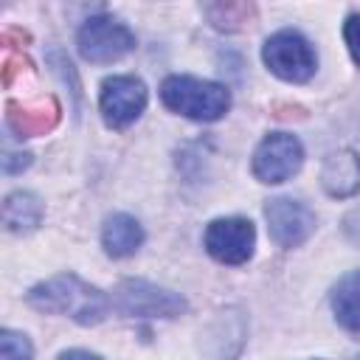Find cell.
Instances as JSON below:
<instances>
[{
    "label": "cell",
    "mask_w": 360,
    "mask_h": 360,
    "mask_svg": "<svg viewBox=\"0 0 360 360\" xmlns=\"http://www.w3.org/2000/svg\"><path fill=\"white\" fill-rule=\"evenodd\" d=\"M28 304L39 312L68 315L82 326H96L110 312V298L98 287L82 281L73 273H62L31 287Z\"/></svg>",
    "instance_id": "1"
},
{
    "label": "cell",
    "mask_w": 360,
    "mask_h": 360,
    "mask_svg": "<svg viewBox=\"0 0 360 360\" xmlns=\"http://www.w3.org/2000/svg\"><path fill=\"white\" fill-rule=\"evenodd\" d=\"M160 101L186 118L194 121H217L228 112L231 107V93L228 87L197 79V76H169L160 84Z\"/></svg>",
    "instance_id": "2"
},
{
    "label": "cell",
    "mask_w": 360,
    "mask_h": 360,
    "mask_svg": "<svg viewBox=\"0 0 360 360\" xmlns=\"http://www.w3.org/2000/svg\"><path fill=\"white\" fill-rule=\"evenodd\" d=\"M112 307L127 318H177L186 312V298L143 278H124L115 287Z\"/></svg>",
    "instance_id": "3"
},
{
    "label": "cell",
    "mask_w": 360,
    "mask_h": 360,
    "mask_svg": "<svg viewBox=\"0 0 360 360\" xmlns=\"http://www.w3.org/2000/svg\"><path fill=\"white\" fill-rule=\"evenodd\" d=\"M76 45H79L82 59L96 62V65H107V62L124 59L135 48V34L118 17L96 14V17L84 20V25L79 28Z\"/></svg>",
    "instance_id": "4"
},
{
    "label": "cell",
    "mask_w": 360,
    "mask_h": 360,
    "mask_svg": "<svg viewBox=\"0 0 360 360\" xmlns=\"http://www.w3.org/2000/svg\"><path fill=\"white\" fill-rule=\"evenodd\" d=\"M262 59L270 68V73H276L284 82H307V79H312V73L318 68V56H315L309 39L292 28L276 31L264 42Z\"/></svg>",
    "instance_id": "5"
},
{
    "label": "cell",
    "mask_w": 360,
    "mask_h": 360,
    "mask_svg": "<svg viewBox=\"0 0 360 360\" xmlns=\"http://www.w3.org/2000/svg\"><path fill=\"white\" fill-rule=\"evenodd\" d=\"M146 107V84L138 76H110L98 93V110L107 127L124 129L141 118Z\"/></svg>",
    "instance_id": "6"
},
{
    "label": "cell",
    "mask_w": 360,
    "mask_h": 360,
    "mask_svg": "<svg viewBox=\"0 0 360 360\" xmlns=\"http://www.w3.org/2000/svg\"><path fill=\"white\" fill-rule=\"evenodd\" d=\"M304 163V146L295 135L270 132L253 152V174L262 183H284Z\"/></svg>",
    "instance_id": "7"
},
{
    "label": "cell",
    "mask_w": 360,
    "mask_h": 360,
    "mask_svg": "<svg viewBox=\"0 0 360 360\" xmlns=\"http://www.w3.org/2000/svg\"><path fill=\"white\" fill-rule=\"evenodd\" d=\"M256 228L245 217H222L205 228V250L222 264H242L253 256Z\"/></svg>",
    "instance_id": "8"
},
{
    "label": "cell",
    "mask_w": 360,
    "mask_h": 360,
    "mask_svg": "<svg viewBox=\"0 0 360 360\" xmlns=\"http://www.w3.org/2000/svg\"><path fill=\"white\" fill-rule=\"evenodd\" d=\"M264 219L270 228V236L281 245V248H298L301 242L309 239V233L315 231V214L292 197H276L267 200L264 205Z\"/></svg>",
    "instance_id": "9"
},
{
    "label": "cell",
    "mask_w": 360,
    "mask_h": 360,
    "mask_svg": "<svg viewBox=\"0 0 360 360\" xmlns=\"http://www.w3.org/2000/svg\"><path fill=\"white\" fill-rule=\"evenodd\" d=\"M321 186L329 197H354L360 191V155L354 149H335L323 158Z\"/></svg>",
    "instance_id": "10"
},
{
    "label": "cell",
    "mask_w": 360,
    "mask_h": 360,
    "mask_svg": "<svg viewBox=\"0 0 360 360\" xmlns=\"http://www.w3.org/2000/svg\"><path fill=\"white\" fill-rule=\"evenodd\" d=\"M8 127L20 135V138H34V135H45L59 124V104L53 96L37 98V101H8Z\"/></svg>",
    "instance_id": "11"
},
{
    "label": "cell",
    "mask_w": 360,
    "mask_h": 360,
    "mask_svg": "<svg viewBox=\"0 0 360 360\" xmlns=\"http://www.w3.org/2000/svg\"><path fill=\"white\" fill-rule=\"evenodd\" d=\"M143 245V228L135 217L129 214H112L104 219L101 228V248L107 256L112 259H124L132 256L138 248Z\"/></svg>",
    "instance_id": "12"
},
{
    "label": "cell",
    "mask_w": 360,
    "mask_h": 360,
    "mask_svg": "<svg viewBox=\"0 0 360 360\" xmlns=\"http://www.w3.org/2000/svg\"><path fill=\"white\" fill-rule=\"evenodd\" d=\"M42 222V202L31 191H14L3 202V225L11 233H28Z\"/></svg>",
    "instance_id": "13"
},
{
    "label": "cell",
    "mask_w": 360,
    "mask_h": 360,
    "mask_svg": "<svg viewBox=\"0 0 360 360\" xmlns=\"http://www.w3.org/2000/svg\"><path fill=\"white\" fill-rule=\"evenodd\" d=\"M332 312L343 329L360 332V270L338 281V287L332 290Z\"/></svg>",
    "instance_id": "14"
},
{
    "label": "cell",
    "mask_w": 360,
    "mask_h": 360,
    "mask_svg": "<svg viewBox=\"0 0 360 360\" xmlns=\"http://www.w3.org/2000/svg\"><path fill=\"white\" fill-rule=\"evenodd\" d=\"M205 14H208L214 28H219V31H239V28L253 22L256 8L250 3H214V6H205Z\"/></svg>",
    "instance_id": "15"
},
{
    "label": "cell",
    "mask_w": 360,
    "mask_h": 360,
    "mask_svg": "<svg viewBox=\"0 0 360 360\" xmlns=\"http://www.w3.org/2000/svg\"><path fill=\"white\" fill-rule=\"evenodd\" d=\"M34 349L22 332L3 329L0 332V360H31Z\"/></svg>",
    "instance_id": "16"
},
{
    "label": "cell",
    "mask_w": 360,
    "mask_h": 360,
    "mask_svg": "<svg viewBox=\"0 0 360 360\" xmlns=\"http://www.w3.org/2000/svg\"><path fill=\"white\" fill-rule=\"evenodd\" d=\"M343 37H346V45H349V53H352V59L360 65V14H352V17H346V25H343Z\"/></svg>",
    "instance_id": "17"
},
{
    "label": "cell",
    "mask_w": 360,
    "mask_h": 360,
    "mask_svg": "<svg viewBox=\"0 0 360 360\" xmlns=\"http://www.w3.org/2000/svg\"><path fill=\"white\" fill-rule=\"evenodd\" d=\"M25 68H28V59H25L22 53H11V56H6V62H3V84H11L14 76L22 73Z\"/></svg>",
    "instance_id": "18"
},
{
    "label": "cell",
    "mask_w": 360,
    "mask_h": 360,
    "mask_svg": "<svg viewBox=\"0 0 360 360\" xmlns=\"http://www.w3.org/2000/svg\"><path fill=\"white\" fill-rule=\"evenodd\" d=\"M343 231H346V236H349L354 245H360V205H357L354 211L346 214V219H343Z\"/></svg>",
    "instance_id": "19"
},
{
    "label": "cell",
    "mask_w": 360,
    "mask_h": 360,
    "mask_svg": "<svg viewBox=\"0 0 360 360\" xmlns=\"http://www.w3.org/2000/svg\"><path fill=\"white\" fill-rule=\"evenodd\" d=\"M28 163H31V155H28V152H20V155H6V158H3V172L14 174V172L25 169Z\"/></svg>",
    "instance_id": "20"
},
{
    "label": "cell",
    "mask_w": 360,
    "mask_h": 360,
    "mask_svg": "<svg viewBox=\"0 0 360 360\" xmlns=\"http://www.w3.org/2000/svg\"><path fill=\"white\" fill-rule=\"evenodd\" d=\"M59 360H101V357L93 352H84V349H70V352H62Z\"/></svg>",
    "instance_id": "21"
},
{
    "label": "cell",
    "mask_w": 360,
    "mask_h": 360,
    "mask_svg": "<svg viewBox=\"0 0 360 360\" xmlns=\"http://www.w3.org/2000/svg\"><path fill=\"white\" fill-rule=\"evenodd\" d=\"M357 360H360V357H357Z\"/></svg>",
    "instance_id": "22"
}]
</instances>
